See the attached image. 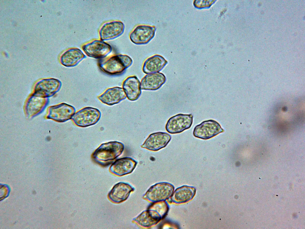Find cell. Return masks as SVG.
Segmentation results:
<instances>
[{"instance_id": "6da1fadb", "label": "cell", "mask_w": 305, "mask_h": 229, "mask_svg": "<svg viewBox=\"0 0 305 229\" xmlns=\"http://www.w3.org/2000/svg\"><path fill=\"white\" fill-rule=\"evenodd\" d=\"M124 148V144L118 141L104 143L95 150L92 157L94 160L99 164L106 166L111 164L122 154Z\"/></svg>"}, {"instance_id": "7a4b0ae2", "label": "cell", "mask_w": 305, "mask_h": 229, "mask_svg": "<svg viewBox=\"0 0 305 229\" xmlns=\"http://www.w3.org/2000/svg\"><path fill=\"white\" fill-rule=\"evenodd\" d=\"M133 60L129 56L119 54L113 55L105 61L99 64L100 69L111 75H119L123 74L133 63Z\"/></svg>"}, {"instance_id": "3957f363", "label": "cell", "mask_w": 305, "mask_h": 229, "mask_svg": "<svg viewBox=\"0 0 305 229\" xmlns=\"http://www.w3.org/2000/svg\"><path fill=\"white\" fill-rule=\"evenodd\" d=\"M174 190V186L169 182H159L152 186L143 198L153 203L165 201L170 198Z\"/></svg>"}, {"instance_id": "277c9868", "label": "cell", "mask_w": 305, "mask_h": 229, "mask_svg": "<svg viewBox=\"0 0 305 229\" xmlns=\"http://www.w3.org/2000/svg\"><path fill=\"white\" fill-rule=\"evenodd\" d=\"M101 116V112L98 109L86 107L75 112L71 119L77 126L85 127L95 124L100 119Z\"/></svg>"}, {"instance_id": "5b68a950", "label": "cell", "mask_w": 305, "mask_h": 229, "mask_svg": "<svg viewBox=\"0 0 305 229\" xmlns=\"http://www.w3.org/2000/svg\"><path fill=\"white\" fill-rule=\"evenodd\" d=\"M61 86V82L57 79H43L35 84L33 93L39 96L48 98L58 92Z\"/></svg>"}, {"instance_id": "8992f818", "label": "cell", "mask_w": 305, "mask_h": 229, "mask_svg": "<svg viewBox=\"0 0 305 229\" xmlns=\"http://www.w3.org/2000/svg\"><path fill=\"white\" fill-rule=\"evenodd\" d=\"M224 131L219 123L210 120L203 121L196 126L194 129L193 134L196 137L207 140Z\"/></svg>"}, {"instance_id": "52a82bcc", "label": "cell", "mask_w": 305, "mask_h": 229, "mask_svg": "<svg viewBox=\"0 0 305 229\" xmlns=\"http://www.w3.org/2000/svg\"><path fill=\"white\" fill-rule=\"evenodd\" d=\"M82 49L88 56L96 59L103 58L112 51V48L108 44L101 40H94L83 45Z\"/></svg>"}, {"instance_id": "ba28073f", "label": "cell", "mask_w": 305, "mask_h": 229, "mask_svg": "<svg viewBox=\"0 0 305 229\" xmlns=\"http://www.w3.org/2000/svg\"><path fill=\"white\" fill-rule=\"evenodd\" d=\"M193 117L191 114H177L169 119L166 125V129L170 134L181 133L191 127L193 122Z\"/></svg>"}, {"instance_id": "9c48e42d", "label": "cell", "mask_w": 305, "mask_h": 229, "mask_svg": "<svg viewBox=\"0 0 305 229\" xmlns=\"http://www.w3.org/2000/svg\"><path fill=\"white\" fill-rule=\"evenodd\" d=\"M156 28L155 26L140 25L137 26L129 35L131 41L137 45L149 43L154 37Z\"/></svg>"}, {"instance_id": "30bf717a", "label": "cell", "mask_w": 305, "mask_h": 229, "mask_svg": "<svg viewBox=\"0 0 305 229\" xmlns=\"http://www.w3.org/2000/svg\"><path fill=\"white\" fill-rule=\"evenodd\" d=\"M75 112L74 106L63 103L50 106L47 117L59 122H65L71 119Z\"/></svg>"}, {"instance_id": "8fae6325", "label": "cell", "mask_w": 305, "mask_h": 229, "mask_svg": "<svg viewBox=\"0 0 305 229\" xmlns=\"http://www.w3.org/2000/svg\"><path fill=\"white\" fill-rule=\"evenodd\" d=\"M124 30L125 25L120 21L106 22L101 26L99 31L100 40L104 41L115 39L121 36Z\"/></svg>"}, {"instance_id": "7c38bea8", "label": "cell", "mask_w": 305, "mask_h": 229, "mask_svg": "<svg viewBox=\"0 0 305 229\" xmlns=\"http://www.w3.org/2000/svg\"><path fill=\"white\" fill-rule=\"evenodd\" d=\"M171 139L169 134L158 132L150 134L141 147L148 150L156 151L165 147Z\"/></svg>"}, {"instance_id": "4fadbf2b", "label": "cell", "mask_w": 305, "mask_h": 229, "mask_svg": "<svg viewBox=\"0 0 305 229\" xmlns=\"http://www.w3.org/2000/svg\"><path fill=\"white\" fill-rule=\"evenodd\" d=\"M137 162L129 157L118 159L111 165L109 171L111 173L119 176H124L132 173L135 168Z\"/></svg>"}, {"instance_id": "5bb4252c", "label": "cell", "mask_w": 305, "mask_h": 229, "mask_svg": "<svg viewBox=\"0 0 305 229\" xmlns=\"http://www.w3.org/2000/svg\"><path fill=\"white\" fill-rule=\"evenodd\" d=\"M134 188L130 185L123 182L116 184L108 194L109 199L114 203H120L126 200Z\"/></svg>"}, {"instance_id": "9a60e30c", "label": "cell", "mask_w": 305, "mask_h": 229, "mask_svg": "<svg viewBox=\"0 0 305 229\" xmlns=\"http://www.w3.org/2000/svg\"><path fill=\"white\" fill-rule=\"evenodd\" d=\"M126 97L123 89L116 86L107 89L98 98L104 104L112 106L119 103Z\"/></svg>"}, {"instance_id": "2e32d148", "label": "cell", "mask_w": 305, "mask_h": 229, "mask_svg": "<svg viewBox=\"0 0 305 229\" xmlns=\"http://www.w3.org/2000/svg\"><path fill=\"white\" fill-rule=\"evenodd\" d=\"M122 86L129 100L134 101L138 99L141 93V82L136 76L127 77L123 81Z\"/></svg>"}, {"instance_id": "e0dca14e", "label": "cell", "mask_w": 305, "mask_h": 229, "mask_svg": "<svg viewBox=\"0 0 305 229\" xmlns=\"http://www.w3.org/2000/svg\"><path fill=\"white\" fill-rule=\"evenodd\" d=\"M166 80L165 75L162 73L158 72L147 74L141 81V89L157 90L164 83Z\"/></svg>"}, {"instance_id": "ac0fdd59", "label": "cell", "mask_w": 305, "mask_h": 229, "mask_svg": "<svg viewBox=\"0 0 305 229\" xmlns=\"http://www.w3.org/2000/svg\"><path fill=\"white\" fill-rule=\"evenodd\" d=\"M86 58V56L80 49L71 48L65 51L60 58L61 64L67 67H74Z\"/></svg>"}, {"instance_id": "d6986e66", "label": "cell", "mask_w": 305, "mask_h": 229, "mask_svg": "<svg viewBox=\"0 0 305 229\" xmlns=\"http://www.w3.org/2000/svg\"><path fill=\"white\" fill-rule=\"evenodd\" d=\"M49 102L48 98L42 97L33 93L26 101L25 105L26 112L30 115L38 113L46 107Z\"/></svg>"}, {"instance_id": "ffe728a7", "label": "cell", "mask_w": 305, "mask_h": 229, "mask_svg": "<svg viewBox=\"0 0 305 229\" xmlns=\"http://www.w3.org/2000/svg\"><path fill=\"white\" fill-rule=\"evenodd\" d=\"M168 63L161 55H155L147 59L144 63L142 71L146 74L159 72Z\"/></svg>"}, {"instance_id": "44dd1931", "label": "cell", "mask_w": 305, "mask_h": 229, "mask_svg": "<svg viewBox=\"0 0 305 229\" xmlns=\"http://www.w3.org/2000/svg\"><path fill=\"white\" fill-rule=\"evenodd\" d=\"M195 192V189L194 187L181 186L174 191L170 197L171 201L177 204L185 203L193 198Z\"/></svg>"}, {"instance_id": "7402d4cb", "label": "cell", "mask_w": 305, "mask_h": 229, "mask_svg": "<svg viewBox=\"0 0 305 229\" xmlns=\"http://www.w3.org/2000/svg\"><path fill=\"white\" fill-rule=\"evenodd\" d=\"M169 206L166 201L153 202L146 210L150 218L158 224L167 214Z\"/></svg>"}]
</instances>
